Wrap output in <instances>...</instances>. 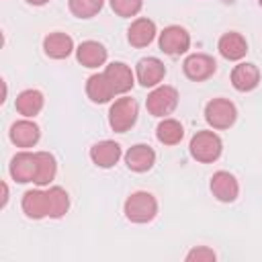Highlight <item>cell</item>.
I'll use <instances>...</instances> for the list:
<instances>
[{
  "label": "cell",
  "mask_w": 262,
  "mask_h": 262,
  "mask_svg": "<svg viewBox=\"0 0 262 262\" xmlns=\"http://www.w3.org/2000/svg\"><path fill=\"white\" fill-rule=\"evenodd\" d=\"M258 4H260V6H262V0H258Z\"/></svg>",
  "instance_id": "cell-31"
},
{
  "label": "cell",
  "mask_w": 262,
  "mask_h": 262,
  "mask_svg": "<svg viewBox=\"0 0 262 262\" xmlns=\"http://www.w3.org/2000/svg\"><path fill=\"white\" fill-rule=\"evenodd\" d=\"M223 151V141L215 131H196L190 139V156L196 162L211 164Z\"/></svg>",
  "instance_id": "cell-2"
},
{
  "label": "cell",
  "mask_w": 262,
  "mask_h": 262,
  "mask_svg": "<svg viewBox=\"0 0 262 262\" xmlns=\"http://www.w3.org/2000/svg\"><path fill=\"white\" fill-rule=\"evenodd\" d=\"M43 49L51 59H66L74 51V41L66 33H49L43 39Z\"/></svg>",
  "instance_id": "cell-20"
},
{
  "label": "cell",
  "mask_w": 262,
  "mask_h": 262,
  "mask_svg": "<svg viewBox=\"0 0 262 262\" xmlns=\"http://www.w3.org/2000/svg\"><path fill=\"white\" fill-rule=\"evenodd\" d=\"M135 76H137V82L141 86L156 88V86H160V82L166 76V66L158 57H143V59L137 61Z\"/></svg>",
  "instance_id": "cell-9"
},
{
  "label": "cell",
  "mask_w": 262,
  "mask_h": 262,
  "mask_svg": "<svg viewBox=\"0 0 262 262\" xmlns=\"http://www.w3.org/2000/svg\"><path fill=\"white\" fill-rule=\"evenodd\" d=\"M6 203H8V186L6 182H2V207H6Z\"/></svg>",
  "instance_id": "cell-29"
},
{
  "label": "cell",
  "mask_w": 262,
  "mask_h": 262,
  "mask_svg": "<svg viewBox=\"0 0 262 262\" xmlns=\"http://www.w3.org/2000/svg\"><path fill=\"white\" fill-rule=\"evenodd\" d=\"M217 49H219V53H221L225 59H229V61H239V59L248 53V41L244 39V35H239V33H235V31H229V33H225V35L219 39Z\"/></svg>",
  "instance_id": "cell-17"
},
{
  "label": "cell",
  "mask_w": 262,
  "mask_h": 262,
  "mask_svg": "<svg viewBox=\"0 0 262 262\" xmlns=\"http://www.w3.org/2000/svg\"><path fill=\"white\" fill-rule=\"evenodd\" d=\"M209 186H211L213 196L217 201H221V203H233L237 199V194H239V184H237L235 176L225 172V170L215 172L211 176V184Z\"/></svg>",
  "instance_id": "cell-10"
},
{
  "label": "cell",
  "mask_w": 262,
  "mask_h": 262,
  "mask_svg": "<svg viewBox=\"0 0 262 262\" xmlns=\"http://www.w3.org/2000/svg\"><path fill=\"white\" fill-rule=\"evenodd\" d=\"M123 151H121V145L113 139H104V141H98L90 147V160L98 166V168H113L119 160H121Z\"/></svg>",
  "instance_id": "cell-13"
},
{
  "label": "cell",
  "mask_w": 262,
  "mask_h": 262,
  "mask_svg": "<svg viewBox=\"0 0 262 262\" xmlns=\"http://www.w3.org/2000/svg\"><path fill=\"white\" fill-rule=\"evenodd\" d=\"M137 102L131 96H121L111 104L108 111V125L115 133L129 131L137 121Z\"/></svg>",
  "instance_id": "cell-3"
},
{
  "label": "cell",
  "mask_w": 262,
  "mask_h": 262,
  "mask_svg": "<svg viewBox=\"0 0 262 262\" xmlns=\"http://www.w3.org/2000/svg\"><path fill=\"white\" fill-rule=\"evenodd\" d=\"M23 213L29 219H43L49 217V201H47V190H27L23 196Z\"/></svg>",
  "instance_id": "cell-16"
},
{
  "label": "cell",
  "mask_w": 262,
  "mask_h": 262,
  "mask_svg": "<svg viewBox=\"0 0 262 262\" xmlns=\"http://www.w3.org/2000/svg\"><path fill=\"white\" fill-rule=\"evenodd\" d=\"M47 201H49V217L59 219L68 213L70 209V196L61 186H51L47 188Z\"/></svg>",
  "instance_id": "cell-25"
},
{
  "label": "cell",
  "mask_w": 262,
  "mask_h": 262,
  "mask_svg": "<svg viewBox=\"0 0 262 262\" xmlns=\"http://www.w3.org/2000/svg\"><path fill=\"white\" fill-rule=\"evenodd\" d=\"M156 137L164 145H176L184 137V127L176 119H164L156 129Z\"/></svg>",
  "instance_id": "cell-23"
},
{
  "label": "cell",
  "mask_w": 262,
  "mask_h": 262,
  "mask_svg": "<svg viewBox=\"0 0 262 262\" xmlns=\"http://www.w3.org/2000/svg\"><path fill=\"white\" fill-rule=\"evenodd\" d=\"M57 174V162L53 158V154L49 151H37V176H35V184L45 186L49 184Z\"/></svg>",
  "instance_id": "cell-24"
},
{
  "label": "cell",
  "mask_w": 262,
  "mask_h": 262,
  "mask_svg": "<svg viewBox=\"0 0 262 262\" xmlns=\"http://www.w3.org/2000/svg\"><path fill=\"white\" fill-rule=\"evenodd\" d=\"M104 0H68L70 12L78 18H92L100 12Z\"/></svg>",
  "instance_id": "cell-26"
},
{
  "label": "cell",
  "mask_w": 262,
  "mask_h": 262,
  "mask_svg": "<svg viewBox=\"0 0 262 262\" xmlns=\"http://www.w3.org/2000/svg\"><path fill=\"white\" fill-rule=\"evenodd\" d=\"M43 104H45V98H43V94H41L39 90H35V88L23 90V92L16 96V102H14L16 111H18L23 117H27V119H33L35 115H39L41 108H43Z\"/></svg>",
  "instance_id": "cell-22"
},
{
  "label": "cell",
  "mask_w": 262,
  "mask_h": 262,
  "mask_svg": "<svg viewBox=\"0 0 262 262\" xmlns=\"http://www.w3.org/2000/svg\"><path fill=\"white\" fill-rule=\"evenodd\" d=\"M215 258V252L207 246H196L186 254V262H213Z\"/></svg>",
  "instance_id": "cell-28"
},
{
  "label": "cell",
  "mask_w": 262,
  "mask_h": 262,
  "mask_svg": "<svg viewBox=\"0 0 262 262\" xmlns=\"http://www.w3.org/2000/svg\"><path fill=\"white\" fill-rule=\"evenodd\" d=\"M205 119L213 129H229L237 119V108L227 98H213L205 106Z\"/></svg>",
  "instance_id": "cell-4"
},
{
  "label": "cell",
  "mask_w": 262,
  "mask_h": 262,
  "mask_svg": "<svg viewBox=\"0 0 262 262\" xmlns=\"http://www.w3.org/2000/svg\"><path fill=\"white\" fill-rule=\"evenodd\" d=\"M29 4H33V6H43V4H47L49 0H27Z\"/></svg>",
  "instance_id": "cell-30"
},
{
  "label": "cell",
  "mask_w": 262,
  "mask_h": 262,
  "mask_svg": "<svg viewBox=\"0 0 262 262\" xmlns=\"http://www.w3.org/2000/svg\"><path fill=\"white\" fill-rule=\"evenodd\" d=\"M76 57L84 68H98L106 61V49L98 41H82L76 49Z\"/></svg>",
  "instance_id": "cell-19"
},
{
  "label": "cell",
  "mask_w": 262,
  "mask_h": 262,
  "mask_svg": "<svg viewBox=\"0 0 262 262\" xmlns=\"http://www.w3.org/2000/svg\"><path fill=\"white\" fill-rule=\"evenodd\" d=\"M182 70H184V74H186L188 80H192V82H203V80H209V78L215 74L217 63H215V59H213L211 55H207V53H192V55H188V57L184 59Z\"/></svg>",
  "instance_id": "cell-7"
},
{
  "label": "cell",
  "mask_w": 262,
  "mask_h": 262,
  "mask_svg": "<svg viewBox=\"0 0 262 262\" xmlns=\"http://www.w3.org/2000/svg\"><path fill=\"white\" fill-rule=\"evenodd\" d=\"M143 6V0H111V8L115 10V14L119 16H135Z\"/></svg>",
  "instance_id": "cell-27"
},
{
  "label": "cell",
  "mask_w": 262,
  "mask_h": 262,
  "mask_svg": "<svg viewBox=\"0 0 262 262\" xmlns=\"http://www.w3.org/2000/svg\"><path fill=\"white\" fill-rule=\"evenodd\" d=\"M125 164L133 172H147L156 164V151L149 145H145V143H137V145L127 149Z\"/></svg>",
  "instance_id": "cell-14"
},
{
  "label": "cell",
  "mask_w": 262,
  "mask_h": 262,
  "mask_svg": "<svg viewBox=\"0 0 262 262\" xmlns=\"http://www.w3.org/2000/svg\"><path fill=\"white\" fill-rule=\"evenodd\" d=\"M190 47V35L180 25H170L160 33V49L168 55L186 53Z\"/></svg>",
  "instance_id": "cell-6"
},
{
  "label": "cell",
  "mask_w": 262,
  "mask_h": 262,
  "mask_svg": "<svg viewBox=\"0 0 262 262\" xmlns=\"http://www.w3.org/2000/svg\"><path fill=\"white\" fill-rule=\"evenodd\" d=\"M178 104V92L172 86H156L147 98H145V106L149 111V115L154 117H168Z\"/></svg>",
  "instance_id": "cell-5"
},
{
  "label": "cell",
  "mask_w": 262,
  "mask_h": 262,
  "mask_svg": "<svg viewBox=\"0 0 262 262\" xmlns=\"http://www.w3.org/2000/svg\"><path fill=\"white\" fill-rule=\"evenodd\" d=\"M86 94L92 102L102 104V102H108L115 96V90H113V86H111V82L106 80L104 74H92L86 82Z\"/></svg>",
  "instance_id": "cell-21"
},
{
  "label": "cell",
  "mask_w": 262,
  "mask_h": 262,
  "mask_svg": "<svg viewBox=\"0 0 262 262\" xmlns=\"http://www.w3.org/2000/svg\"><path fill=\"white\" fill-rule=\"evenodd\" d=\"M102 74H104L106 80L111 82L115 94H125V92H129V90L133 88V84H135V76H133L131 68H129L127 63H123V61H113V63H108Z\"/></svg>",
  "instance_id": "cell-11"
},
{
  "label": "cell",
  "mask_w": 262,
  "mask_h": 262,
  "mask_svg": "<svg viewBox=\"0 0 262 262\" xmlns=\"http://www.w3.org/2000/svg\"><path fill=\"white\" fill-rule=\"evenodd\" d=\"M8 172H10L12 180H16L20 184L35 182V176H37V154L18 151L16 156H12Z\"/></svg>",
  "instance_id": "cell-8"
},
{
  "label": "cell",
  "mask_w": 262,
  "mask_h": 262,
  "mask_svg": "<svg viewBox=\"0 0 262 262\" xmlns=\"http://www.w3.org/2000/svg\"><path fill=\"white\" fill-rule=\"evenodd\" d=\"M231 84L239 92H250L260 84V70L254 63H237L231 70Z\"/></svg>",
  "instance_id": "cell-15"
},
{
  "label": "cell",
  "mask_w": 262,
  "mask_h": 262,
  "mask_svg": "<svg viewBox=\"0 0 262 262\" xmlns=\"http://www.w3.org/2000/svg\"><path fill=\"white\" fill-rule=\"evenodd\" d=\"M127 39L133 47H147L156 39V23L145 16L135 18L127 29Z\"/></svg>",
  "instance_id": "cell-18"
},
{
  "label": "cell",
  "mask_w": 262,
  "mask_h": 262,
  "mask_svg": "<svg viewBox=\"0 0 262 262\" xmlns=\"http://www.w3.org/2000/svg\"><path fill=\"white\" fill-rule=\"evenodd\" d=\"M125 217L131 223H149L158 215V201L147 190H137L125 201Z\"/></svg>",
  "instance_id": "cell-1"
},
{
  "label": "cell",
  "mask_w": 262,
  "mask_h": 262,
  "mask_svg": "<svg viewBox=\"0 0 262 262\" xmlns=\"http://www.w3.org/2000/svg\"><path fill=\"white\" fill-rule=\"evenodd\" d=\"M8 135H10V141H12L16 147H33V145L39 141L41 131H39V125H37L35 121H31V119L25 117V119L12 123Z\"/></svg>",
  "instance_id": "cell-12"
}]
</instances>
